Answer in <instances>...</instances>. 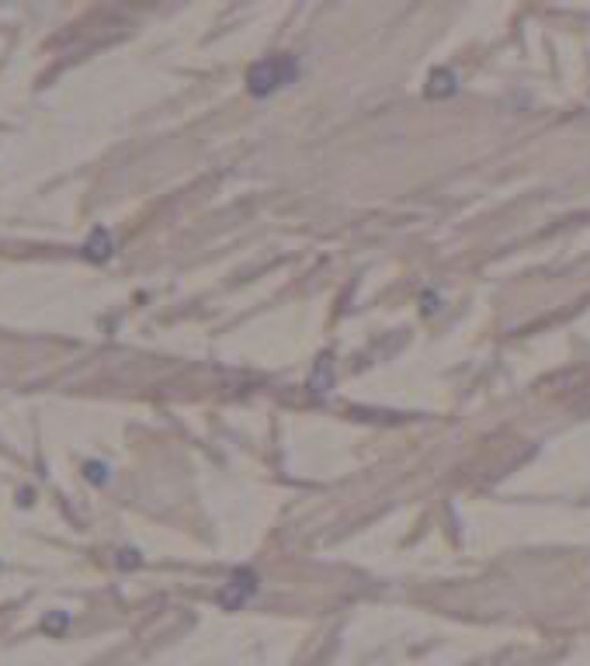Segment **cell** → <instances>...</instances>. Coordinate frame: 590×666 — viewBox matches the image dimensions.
I'll return each instance as SVG.
<instances>
[{"label":"cell","mask_w":590,"mask_h":666,"mask_svg":"<svg viewBox=\"0 0 590 666\" xmlns=\"http://www.w3.org/2000/svg\"><path fill=\"white\" fill-rule=\"evenodd\" d=\"M295 77V59H282V56H271V59H264V63H257L254 70H250V91L254 94H271V91H278V87H285L289 80Z\"/></svg>","instance_id":"cell-1"}]
</instances>
